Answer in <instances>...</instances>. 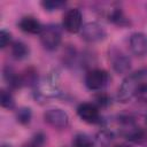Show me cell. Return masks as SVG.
I'll return each mask as SVG.
<instances>
[{"label": "cell", "instance_id": "8", "mask_svg": "<svg viewBox=\"0 0 147 147\" xmlns=\"http://www.w3.org/2000/svg\"><path fill=\"white\" fill-rule=\"evenodd\" d=\"M82 24H83V15L78 8H71L65 11L62 20V25L65 31L70 33H77L82 30L83 28Z\"/></svg>", "mask_w": 147, "mask_h": 147}, {"label": "cell", "instance_id": "7", "mask_svg": "<svg viewBox=\"0 0 147 147\" xmlns=\"http://www.w3.org/2000/svg\"><path fill=\"white\" fill-rule=\"evenodd\" d=\"M44 121L55 129H65L69 125L68 114L60 108H51L44 113Z\"/></svg>", "mask_w": 147, "mask_h": 147}, {"label": "cell", "instance_id": "18", "mask_svg": "<svg viewBox=\"0 0 147 147\" xmlns=\"http://www.w3.org/2000/svg\"><path fill=\"white\" fill-rule=\"evenodd\" d=\"M0 103L2 108L6 109H14L15 107V99L13 94L7 90H1L0 92Z\"/></svg>", "mask_w": 147, "mask_h": 147}, {"label": "cell", "instance_id": "10", "mask_svg": "<svg viewBox=\"0 0 147 147\" xmlns=\"http://www.w3.org/2000/svg\"><path fill=\"white\" fill-rule=\"evenodd\" d=\"M131 52L139 57L147 55V34L144 32H134L129 40Z\"/></svg>", "mask_w": 147, "mask_h": 147}, {"label": "cell", "instance_id": "12", "mask_svg": "<svg viewBox=\"0 0 147 147\" xmlns=\"http://www.w3.org/2000/svg\"><path fill=\"white\" fill-rule=\"evenodd\" d=\"M100 11L102 13V15L106 16V18L119 26H126L130 24V21L126 18V16L124 15L123 10L119 7H115L113 5H108L107 8H102L100 9Z\"/></svg>", "mask_w": 147, "mask_h": 147}, {"label": "cell", "instance_id": "3", "mask_svg": "<svg viewBox=\"0 0 147 147\" xmlns=\"http://www.w3.org/2000/svg\"><path fill=\"white\" fill-rule=\"evenodd\" d=\"M119 126H121V134L125 137L127 140L133 142H139L145 139L146 133L141 127H139L133 118L130 116H124L119 118Z\"/></svg>", "mask_w": 147, "mask_h": 147}, {"label": "cell", "instance_id": "9", "mask_svg": "<svg viewBox=\"0 0 147 147\" xmlns=\"http://www.w3.org/2000/svg\"><path fill=\"white\" fill-rule=\"evenodd\" d=\"M36 93L38 95V96H36V99L38 98L39 100H42L45 98L57 96V94L60 93V88H59L56 77L54 75L48 76L47 78H45V80L40 82V84L38 86V91Z\"/></svg>", "mask_w": 147, "mask_h": 147}, {"label": "cell", "instance_id": "1", "mask_svg": "<svg viewBox=\"0 0 147 147\" xmlns=\"http://www.w3.org/2000/svg\"><path fill=\"white\" fill-rule=\"evenodd\" d=\"M147 94V68L137 70L126 76L118 88V101L126 103L136 96Z\"/></svg>", "mask_w": 147, "mask_h": 147}, {"label": "cell", "instance_id": "6", "mask_svg": "<svg viewBox=\"0 0 147 147\" xmlns=\"http://www.w3.org/2000/svg\"><path fill=\"white\" fill-rule=\"evenodd\" d=\"M109 80V75L102 69H92L85 76V85L91 91L102 90Z\"/></svg>", "mask_w": 147, "mask_h": 147}, {"label": "cell", "instance_id": "13", "mask_svg": "<svg viewBox=\"0 0 147 147\" xmlns=\"http://www.w3.org/2000/svg\"><path fill=\"white\" fill-rule=\"evenodd\" d=\"M18 28L25 33L30 34H40L44 30V25L39 20L33 16H24L18 22Z\"/></svg>", "mask_w": 147, "mask_h": 147}, {"label": "cell", "instance_id": "15", "mask_svg": "<svg viewBox=\"0 0 147 147\" xmlns=\"http://www.w3.org/2000/svg\"><path fill=\"white\" fill-rule=\"evenodd\" d=\"M29 53H30V49L28 47L26 44H24L23 41H14L11 44V55L14 59L21 61V60H24L29 56Z\"/></svg>", "mask_w": 147, "mask_h": 147}, {"label": "cell", "instance_id": "20", "mask_svg": "<svg viewBox=\"0 0 147 147\" xmlns=\"http://www.w3.org/2000/svg\"><path fill=\"white\" fill-rule=\"evenodd\" d=\"M72 147H93V141L85 133H78L72 139Z\"/></svg>", "mask_w": 147, "mask_h": 147}, {"label": "cell", "instance_id": "24", "mask_svg": "<svg viewBox=\"0 0 147 147\" xmlns=\"http://www.w3.org/2000/svg\"><path fill=\"white\" fill-rule=\"evenodd\" d=\"M96 100H98V103L101 105V106H106V105H108V102H109L107 95H105V94L99 95V96L96 98Z\"/></svg>", "mask_w": 147, "mask_h": 147}, {"label": "cell", "instance_id": "22", "mask_svg": "<svg viewBox=\"0 0 147 147\" xmlns=\"http://www.w3.org/2000/svg\"><path fill=\"white\" fill-rule=\"evenodd\" d=\"M45 138L46 137L41 132H39V133L34 134L32 140L29 141L28 144H25L23 147H41L44 145V142H45Z\"/></svg>", "mask_w": 147, "mask_h": 147}, {"label": "cell", "instance_id": "4", "mask_svg": "<svg viewBox=\"0 0 147 147\" xmlns=\"http://www.w3.org/2000/svg\"><path fill=\"white\" fill-rule=\"evenodd\" d=\"M62 39L61 29L59 25L49 24L44 26L42 32L40 33V41L45 49L47 51H54L59 47Z\"/></svg>", "mask_w": 147, "mask_h": 147}, {"label": "cell", "instance_id": "14", "mask_svg": "<svg viewBox=\"0 0 147 147\" xmlns=\"http://www.w3.org/2000/svg\"><path fill=\"white\" fill-rule=\"evenodd\" d=\"M3 77H5V80L7 82V84L9 85V87H11V88H20L21 86H23L22 76L18 75L17 72H15L14 69L10 67H5Z\"/></svg>", "mask_w": 147, "mask_h": 147}, {"label": "cell", "instance_id": "16", "mask_svg": "<svg viewBox=\"0 0 147 147\" xmlns=\"http://www.w3.org/2000/svg\"><path fill=\"white\" fill-rule=\"evenodd\" d=\"M23 85H29V86H37L38 84V72L34 68H28L21 75Z\"/></svg>", "mask_w": 147, "mask_h": 147}, {"label": "cell", "instance_id": "23", "mask_svg": "<svg viewBox=\"0 0 147 147\" xmlns=\"http://www.w3.org/2000/svg\"><path fill=\"white\" fill-rule=\"evenodd\" d=\"M11 40V34L8 30L6 29H2L0 31V47L1 48H5Z\"/></svg>", "mask_w": 147, "mask_h": 147}, {"label": "cell", "instance_id": "21", "mask_svg": "<svg viewBox=\"0 0 147 147\" xmlns=\"http://www.w3.org/2000/svg\"><path fill=\"white\" fill-rule=\"evenodd\" d=\"M41 6L47 11H54V10H59L62 7H64L65 2L61 0H44L41 2Z\"/></svg>", "mask_w": 147, "mask_h": 147}, {"label": "cell", "instance_id": "2", "mask_svg": "<svg viewBox=\"0 0 147 147\" xmlns=\"http://www.w3.org/2000/svg\"><path fill=\"white\" fill-rule=\"evenodd\" d=\"M108 60L113 68V70L118 75L127 74L131 69V60L130 57L116 46H111L108 49Z\"/></svg>", "mask_w": 147, "mask_h": 147}, {"label": "cell", "instance_id": "11", "mask_svg": "<svg viewBox=\"0 0 147 147\" xmlns=\"http://www.w3.org/2000/svg\"><path fill=\"white\" fill-rule=\"evenodd\" d=\"M77 114L80 117V119H83L86 123L94 124L100 121L99 109L94 103H91V102L80 103L77 108Z\"/></svg>", "mask_w": 147, "mask_h": 147}, {"label": "cell", "instance_id": "17", "mask_svg": "<svg viewBox=\"0 0 147 147\" xmlns=\"http://www.w3.org/2000/svg\"><path fill=\"white\" fill-rule=\"evenodd\" d=\"M114 140V133L110 130H101L95 138V141L99 147H107L110 145V142Z\"/></svg>", "mask_w": 147, "mask_h": 147}, {"label": "cell", "instance_id": "19", "mask_svg": "<svg viewBox=\"0 0 147 147\" xmlns=\"http://www.w3.org/2000/svg\"><path fill=\"white\" fill-rule=\"evenodd\" d=\"M31 117H32V111L28 107H21L16 111V121L22 125L29 124L31 121Z\"/></svg>", "mask_w": 147, "mask_h": 147}, {"label": "cell", "instance_id": "27", "mask_svg": "<svg viewBox=\"0 0 147 147\" xmlns=\"http://www.w3.org/2000/svg\"><path fill=\"white\" fill-rule=\"evenodd\" d=\"M146 123H147V117H146Z\"/></svg>", "mask_w": 147, "mask_h": 147}, {"label": "cell", "instance_id": "26", "mask_svg": "<svg viewBox=\"0 0 147 147\" xmlns=\"http://www.w3.org/2000/svg\"><path fill=\"white\" fill-rule=\"evenodd\" d=\"M2 147H8V146H2Z\"/></svg>", "mask_w": 147, "mask_h": 147}, {"label": "cell", "instance_id": "25", "mask_svg": "<svg viewBox=\"0 0 147 147\" xmlns=\"http://www.w3.org/2000/svg\"><path fill=\"white\" fill-rule=\"evenodd\" d=\"M116 147H129V146H124V145H122V146H116Z\"/></svg>", "mask_w": 147, "mask_h": 147}, {"label": "cell", "instance_id": "5", "mask_svg": "<svg viewBox=\"0 0 147 147\" xmlns=\"http://www.w3.org/2000/svg\"><path fill=\"white\" fill-rule=\"evenodd\" d=\"M80 36L87 42H99L106 38L107 32L101 24L96 22H88L83 25Z\"/></svg>", "mask_w": 147, "mask_h": 147}]
</instances>
